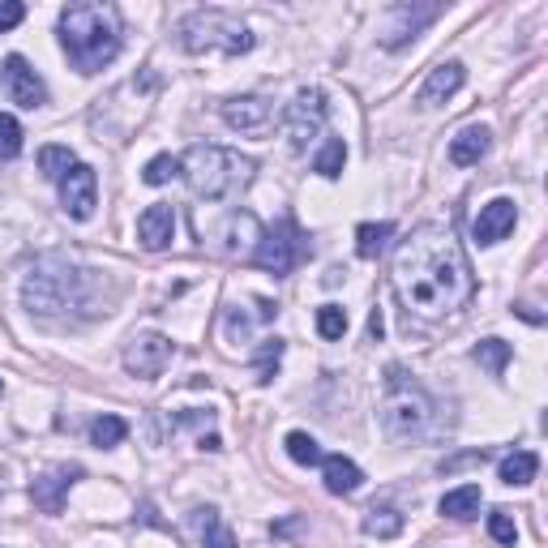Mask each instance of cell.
<instances>
[{
    "mask_svg": "<svg viewBox=\"0 0 548 548\" xmlns=\"http://www.w3.org/2000/svg\"><path fill=\"white\" fill-rule=\"evenodd\" d=\"M304 253H309V245H304L300 227L292 219H279L274 227H266V232H257V245L249 257H253V266L270 270L274 279H287V274L304 262Z\"/></svg>",
    "mask_w": 548,
    "mask_h": 548,
    "instance_id": "52a82bcc",
    "label": "cell"
},
{
    "mask_svg": "<svg viewBox=\"0 0 548 548\" xmlns=\"http://www.w3.org/2000/svg\"><path fill=\"white\" fill-rule=\"evenodd\" d=\"M360 527H364V536H373V540H394L403 531V514L394 506H373Z\"/></svg>",
    "mask_w": 548,
    "mask_h": 548,
    "instance_id": "603a6c76",
    "label": "cell"
},
{
    "mask_svg": "<svg viewBox=\"0 0 548 548\" xmlns=\"http://www.w3.org/2000/svg\"><path fill=\"white\" fill-rule=\"evenodd\" d=\"M26 18V5L22 0H5V5H0V35H5V30H13Z\"/></svg>",
    "mask_w": 548,
    "mask_h": 548,
    "instance_id": "e575fe53",
    "label": "cell"
},
{
    "mask_svg": "<svg viewBox=\"0 0 548 548\" xmlns=\"http://www.w3.org/2000/svg\"><path fill=\"white\" fill-rule=\"evenodd\" d=\"M317 334L330 339V343L347 334V313L339 309V304H322V309H317Z\"/></svg>",
    "mask_w": 548,
    "mask_h": 548,
    "instance_id": "4dcf8cb0",
    "label": "cell"
},
{
    "mask_svg": "<svg viewBox=\"0 0 548 548\" xmlns=\"http://www.w3.org/2000/svg\"><path fill=\"white\" fill-rule=\"evenodd\" d=\"M536 471H540L536 450H514V454H506V459H501L497 476H501V484H510V489H523V484L536 480Z\"/></svg>",
    "mask_w": 548,
    "mask_h": 548,
    "instance_id": "ffe728a7",
    "label": "cell"
},
{
    "mask_svg": "<svg viewBox=\"0 0 548 548\" xmlns=\"http://www.w3.org/2000/svg\"><path fill=\"white\" fill-rule=\"evenodd\" d=\"M283 129H287V142H292L296 150L309 146L313 137L326 129V95L322 90L317 86L296 90V99L287 103V112H283Z\"/></svg>",
    "mask_w": 548,
    "mask_h": 548,
    "instance_id": "ba28073f",
    "label": "cell"
},
{
    "mask_svg": "<svg viewBox=\"0 0 548 548\" xmlns=\"http://www.w3.org/2000/svg\"><path fill=\"white\" fill-rule=\"evenodd\" d=\"M172 356H176V343L167 339V334H159V330H146V334H137V339L125 347V369L133 373V377H159L167 364H172Z\"/></svg>",
    "mask_w": 548,
    "mask_h": 548,
    "instance_id": "9c48e42d",
    "label": "cell"
},
{
    "mask_svg": "<svg viewBox=\"0 0 548 548\" xmlns=\"http://www.w3.org/2000/svg\"><path fill=\"white\" fill-rule=\"evenodd\" d=\"M514 223H519V206H514L510 197H493L489 206H480L476 223H471V236H476L480 245H497L506 232H514Z\"/></svg>",
    "mask_w": 548,
    "mask_h": 548,
    "instance_id": "5bb4252c",
    "label": "cell"
},
{
    "mask_svg": "<svg viewBox=\"0 0 548 548\" xmlns=\"http://www.w3.org/2000/svg\"><path fill=\"white\" fill-rule=\"evenodd\" d=\"M197 514H202L197 523H202V544H206V548H236V536L223 527L219 510H210V506H206V510H197Z\"/></svg>",
    "mask_w": 548,
    "mask_h": 548,
    "instance_id": "484cf974",
    "label": "cell"
},
{
    "mask_svg": "<svg viewBox=\"0 0 548 548\" xmlns=\"http://www.w3.org/2000/svg\"><path fill=\"white\" fill-rule=\"evenodd\" d=\"M180 48L193 52V56H202V52H223V56H240V52H249L253 48V30L232 18V13H223V9H197L189 13L185 22H180Z\"/></svg>",
    "mask_w": 548,
    "mask_h": 548,
    "instance_id": "8992f818",
    "label": "cell"
},
{
    "mask_svg": "<svg viewBox=\"0 0 548 548\" xmlns=\"http://www.w3.org/2000/svg\"><path fill=\"white\" fill-rule=\"evenodd\" d=\"M441 18V5H394L390 9V26H386V35H382V48H403V43H411L420 35V30H429L433 22Z\"/></svg>",
    "mask_w": 548,
    "mask_h": 548,
    "instance_id": "4fadbf2b",
    "label": "cell"
},
{
    "mask_svg": "<svg viewBox=\"0 0 548 548\" xmlns=\"http://www.w3.org/2000/svg\"><path fill=\"white\" fill-rule=\"evenodd\" d=\"M0 394H5V386H0Z\"/></svg>",
    "mask_w": 548,
    "mask_h": 548,
    "instance_id": "d590c367",
    "label": "cell"
},
{
    "mask_svg": "<svg viewBox=\"0 0 548 548\" xmlns=\"http://www.w3.org/2000/svg\"><path fill=\"white\" fill-rule=\"evenodd\" d=\"M180 172V159H172V155H155L146 163V172H142V180L146 185H167V180H172Z\"/></svg>",
    "mask_w": 548,
    "mask_h": 548,
    "instance_id": "d6a6232c",
    "label": "cell"
},
{
    "mask_svg": "<svg viewBox=\"0 0 548 548\" xmlns=\"http://www.w3.org/2000/svg\"><path fill=\"white\" fill-rule=\"evenodd\" d=\"M489 146H493V133L489 129H484V125H467L450 142V163L454 167H476L484 155H489Z\"/></svg>",
    "mask_w": 548,
    "mask_h": 548,
    "instance_id": "ac0fdd59",
    "label": "cell"
},
{
    "mask_svg": "<svg viewBox=\"0 0 548 548\" xmlns=\"http://www.w3.org/2000/svg\"><path fill=\"white\" fill-rule=\"evenodd\" d=\"M172 236H176V210L172 206H146L142 210V219H137V240H142V249L146 253H163L167 245H172Z\"/></svg>",
    "mask_w": 548,
    "mask_h": 548,
    "instance_id": "9a60e30c",
    "label": "cell"
},
{
    "mask_svg": "<svg viewBox=\"0 0 548 548\" xmlns=\"http://www.w3.org/2000/svg\"><path fill=\"white\" fill-rule=\"evenodd\" d=\"M287 454H292V463H300V467H313V463H322L326 454H322V446H317V437H309V433H287Z\"/></svg>",
    "mask_w": 548,
    "mask_h": 548,
    "instance_id": "83f0119b",
    "label": "cell"
},
{
    "mask_svg": "<svg viewBox=\"0 0 548 548\" xmlns=\"http://www.w3.org/2000/svg\"><path fill=\"white\" fill-rule=\"evenodd\" d=\"M60 206L69 210V219H90L99 206V176L95 167L86 163H73L65 180H60Z\"/></svg>",
    "mask_w": 548,
    "mask_h": 548,
    "instance_id": "8fae6325",
    "label": "cell"
},
{
    "mask_svg": "<svg viewBox=\"0 0 548 548\" xmlns=\"http://www.w3.org/2000/svg\"><path fill=\"white\" fill-rule=\"evenodd\" d=\"M180 172H185L193 197H206V202H223V197L240 193L253 180L257 163L240 150L227 146H193L185 159H180Z\"/></svg>",
    "mask_w": 548,
    "mask_h": 548,
    "instance_id": "277c9868",
    "label": "cell"
},
{
    "mask_svg": "<svg viewBox=\"0 0 548 548\" xmlns=\"http://www.w3.org/2000/svg\"><path fill=\"white\" fill-rule=\"evenodd\" d=\"M480 484H463V489H450L446 497H441V514L446 519H459V523H467V519H476L480 514Z\"/></svg>",
    "mask_w": 548,
    "mask_h": 548,
    "instance_id": "44dd1931",
    "label": "cell"
},
{
    "mask_svg": "<svg viewBox=\"0 0 548 548\" xmlns=\"http://www.w3.org/2000/svg\"><path fill=\"white\" fill-rule=\"evenodd\" d=\"M476 364H484L493 377H501L506 373V364H510V356H514V347L506 343V339H484V343H476Z\"/></svg>",
    "mask_w": 548,
    "mask_h": 548,
    "instance_id": "cb8c5ba5",
    "label": "cell"
},
{
    "mask_svg": "<svg viewBox=\"0 0 548 548\" xmlns=\"http://www.w3.org/2000/svg\"><path fill=\"white\" fill-rule=\"evenodd\" d=\"M60 48L78 73H99L120 56V13L103 0H82L60 13Z\"/></svg>",
    "mask_w": 548,
    "mask_h": 548,
    "instance_id": "3957f363",
    "label": "cell"
},
{
    "mask_svg": "<svg viewBox=\"0 0 548 548\" xmlns=\"http://www.w3.org/2000/svg\"><path fill=\"white\" fill-rule=\"evenodd\" d=\"M390 236H394V223H360L356 227V253L364 257V262H373V257L386 253Z\"/></svg>",
    "mask_w": 548,
    "mask_h": 548,
    "instance_id": "7402d4cb",
    "label": "cell"
},
{
    "mask_svg": "<svg viewBox=\"0 0 548 548\" xmlns=\"http://www.w3.org/2000/svg\"><path fill=\"white\" fill-rule=\"evenodd\" d=\"M103 292V274L73 266L69 257H39L26 274L22 300L35 317H48V322H65V317H99L108 313L99 304Z\"/></svg>",
    "mask_w": 548,
    "mask_h": 548,
    "instance_id": "7a4b0ae2",
    "label": "cell"
},
{
    "mask_svg": "<svg viewBox=\"0 0 548 548\" xmlns=\"http://www.w3.org/2000/svg\"><path fill=\"white\" fill-rule=\"evenodd\" d=\"M394 287H399V300L420 317H446L471 304L476 274L450 227L420 223L394 253Z\"/></svg>",
    "mask_w": 548,
    "mask_h": 548,
    "instance_id": "6da1fadb",
    "label": "cell"
},
{
    "mask_svg": "<svg viewBox=\"0 0 548 548\" xmlns=\"http://www.w3.org/2000/svg\"><path fill=\"white\" fill-rule=\"evenodd\" d=\"M0 78H5V90L9 99L18 103V108H43L48 103V86H43V78L35 69H30L26 56H5V65H0Z\"/></svg>",
    "mask_w": 548,
    "mask_h": 548,
    "instance_id": "7c38bea8",
    "label": "cell"
},
{
    "mask_svg": "<svg viewBox=\"0 0 548 548\" xmlns=\"http://www.w3.org/2000/svg\"><path fill=\"white\" fill-rule=\"evenodd\" d=\"M73 163H78V159H73L69 146H43L39 150V172L48 176V180H65V172H69Z\"/></svg>",
    "mask_w": 548,
    "mask_h": 548,
    "instance_id": "4316f807",
    "label": "cell"
},
{
    "mask_svg": "<svg viewBox=\"0 0 548 548\" xmlns=\"http://www.w3.org/2000/svg\"><path fill=\"white\" fill-rule=\"evenodd\" d=\"M322 476H326V493H334V497H352L364 484V471L352 459H343V454L322 459Z\"/></svg>",
    "mask_w": 548,
    "mask_h": 548,
    "instance_id": "d6986e66",
    "label": "cell"
},
{
    "mask_svg": "<svg viewBox=\"0 0 548 548\" xmlns=\"http://www.w3.org/2000/svg\"><path fill=\"white\" fill-rule=\"evenodd\" d=\"M343 163H347V146H343V137H330V142L322 146V155L313 159V172H322L326 180H339V176H343Z\"/></svg>",
    "mask_w": 548,
    "mask_h": 548,
    "instance_id": "d4e9b609",
    "label": "cell"
},
{
    "mask_svg": "<svg viewBox=\"0 0 548 548\" xmlns=\"http://www.w3.org/2000/svg\"><path fill=\"white\" fill-rule=\"evenodd\" d=\"M125 433H129V424L120 420V416H99L95 424H90V441H95V446H103V450L120 446V441H125Z\"/></svg>",
    "mask_w": 548,
    "mask_h": 548,
    "instance_id": "f1b7e54d",
    "label": "cell"
},
{
    "mask_svg": "<svg viewBox=\"0 0 548 548\" xmlns=\"http://www.w3.org/2000/svg\"><path fill=\"white\" fill-rule=\"evenodd\" d=\"M489 536L497 544H514V540H519V527H514V519H510L506 510H493L489 514Z\"/></svg>",
    "mask_w": 548,
    "mask_h": 548,
    "instance_id": "836d02e7",
    "label": "cell"
},
{
    "mask_svg": "<svg viewBox=\"0 0 548 548\" xmlns=\"http://www.w3.org/2000/svg\"><path fill=\"white\" fill-rule=\"evenodd\" d=\"M279 360H283V339H262V347H257V382H270L274 369H279Z\"/></svg>",
    "mask_w": 548,
    "mask_h": 548,
    "instance_id": "1f68e13d",
    "label": "cell"
},
{
    "mask_svg": "<svg viewBox=\"0 0 548 548\" xmlns=\"http://www.w3.org/2000/svg\"><path fill=\"white\" fill-rule=\"evenodd\" d=\"M463 82H467V69L459 65V60H446V65H437L429 73V82L420 86V103H424V108H441L446 99L459 95Z\"/></svg>",
    "mask_w": 548,
    "mask_h": 548,
    "instance_id": "e0dca14e",
    "label": "cell"
},
{
    "mask_svg": "<svg viewBox=\"0 0 548 548\" xmlns=\"http://www.w3.org/2000/svg\"><path fill=\"white\" fill-rule=\"evenodd\" d=\"M223 125L236 129V133H249V137H266L274 125V103L266 95H236V99H223Z\"/></svg>",
    "mask_w": 548,
    "mask_h": 548,
    "instance_id": "30bf717a",
    "label": "cell"
},
{
    "mask_svg": "<svg viewBox=\"0 0 548 548\" xmlns=\"http://www.w3.org/2000/svg\"><path fill=\"white\" fill-rule=\"evenodd\" d=\"M82 476V467H56L48 471V476H39L35 484H30V501L43 510V514H60L65 510V493H69V484Z\"/></svg>",
    "mask_w": 548,
    "mask_h": 548,
    "instance_id": "2e32d148",
    "label": "cell"
},
{
    "mask_svg": "<svg viewBox=\"0 0 548 548\" xmlns=\"http://www.w3.org/2000/svg\"><path fill=\"white\" fill-rule=\"evenodd\" d=\"M22 155V125H18V116H9V112H0V159H18Z\"/></svg>",
    "mask_w": 548,
    "mask_h": 548,
    "instance_id": "f546056e",
    "label": "cell"
},
{
    "mask_svg": "<svg viewBox=\"0 0 548 548\" xmlns=\"http://www.w3.org/2000/svg\"><path fill=\"white\" fill-rule=\"evenodd\" d=\"M437 403L429 399V390L407 382L399 369H390L386 377V399H382V424L394 441H416L433 433Z\"/></svg>",
    "mask_w": 548,
    "mask_h": 548,
    "instance_id": "5b68a950",
    "label": "cell"
}]
</instances>
